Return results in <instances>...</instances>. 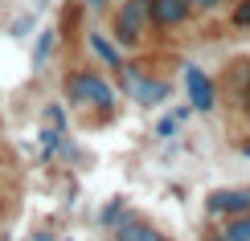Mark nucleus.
<instances>
[{
	"label": "nucleus",
	"mask_w": 250,
	"mask_h": 241,
	"mask_svg": "<svg viewBox=\"0 0 250 241\" xmlns=\"http://www.w3.org/2000/svg\"><path fill=\"white\" fill-rule=\"evenodd\" d=\"M66 98L74 102V107H99L103 119L115 114V90H111V82L103 74H95V70H74V74H66Z\"/></svg>",
	"instance_id": "1"
},
{
	"label": "nucleus",
	"mask_w": 250,
	"mask_h": 241,
	"mask_svg": "<svg viewBox=\"0 0 250 241\" xmlns=\"http://www.w3.org/2000/svg\"><path fill=\"white\" fill-rule=\"evenodd\" d=\"M152 25V0H123L119 13H115V45L123 49H135L144 41V33H148Z\"/></svg>",
	"instance_id": "2"
},
{
	"label": "nucleus",
	"mask_w": 250,
	"mask_h": 241,
	"mask_svg": "<svg viewBox=\"0 0 250 241\" xmlns=\"http://www.w3.org/2000/svg\"><path fill=\"white\" fill-rule=\"evenodd\" d=\"M205 213L209 217H242L250 213V188H217L205 196Z\"/></svg>",
	"instance_id": "3"
},
{
	"label": "nucleus",
	"mask_w": 250,
	"mask_h": 241,
	"mask_svg": "<svg viewBox=\"0 0 250 241\" xmlns=\"http://www.w3.org/2000/svg\"><path fill=\"white\" fill-rule=\"evenodd\" d=\"M185 86H189V107L193 111H213L217 107V86L205 78L201 66H185Z\"/></svg>",
	"instance_id": "4"
},
{
	"label": "nucleus",
	"mask_w": 250,
	"mask_h": 241,
	"mask_svg": "<svg viewBox=\"0 0 250 241\" xmlns=\"http://www.w3.org/2000/svg\"><path fill=\"white\" fill-rule=\"evenodd\" d=\"M189 13H193L189 0H152V25H156V29H176V25H185Z\"/></svg>",
	"instance_id": "5"
},
{
	"label": "nucleus",
	"mask_w": 250,
	"mask_h": 241,
	"mask_svg": "<svg viewBox=\"0 0 250 241\" xmlns=\"http://www.w3.org/2000/svg\"><path fill=\"white\" fill-rule=\"evenodd\" d=\"M168 94H172V86H168V82H160V78H148V74H144V78L131 86V98L140 102V107H160V102L168 98Z\"/></svg>",
	"instance_id": "6"
},
{
	"label": "nucleus",
	"mask_w": 250,
	"mask_h": 241,
	"mask_svg": "<svg viewBox=\"0 0 250 241\" xmlns=\"http://www.w3.org/2000/svg\"><path fill=\"white\" fill-rule=\"evenodd\" d=\"M115 241H168V237H164L156 225L140 221V217H127V221L115 225Z\"/></svg>",
	"instance_id": "7"
},
{
	"label": "nucleus",
	"mask_w": 250,
	"mask_h": 241,
	"mask_svg": "<svg viewBox=\"0 0 250 241\" xmlns=\"http://www.w3.org/2000/svg\"><path fill=\"white\" fill-rule=\"evenodd\" d=\"M86 41H90V49H95V54H99L103 61H107V70H119V66H123L119 45H115V41H107V33H90Z\"/></svg>",
	"instance_id": "8"
},
{
	"label": "nucleus",
	"mask_w": 250,
	"mask_h": 241,
	"mask_svg": "<svg viewBox=\"0 0 250 241\" xmlns=\"http://www.w3.org/2000/svg\"><path fill=\"white\" fill-rule=\"evenodd\" d=\"M54 41H58V29H45V33L37 37V45H33V66H45L49 54H54Z\"/></svg>",
	"instance_id": "9"
},
{
	"label": "nucleus",
	"mask_w": 250,
	"mask_h": 241,
	"mask_svg": "<svg viewBox=\"0 0 250 241\" xmlns=\"http://www.w3.org/2000/svg\"><path fill=\"white\" fill-rule=\"evenodd\" d=\"M222 237H226V241H250V213L234 217V221L222 229Z\"/></svg>",
	"instance_id": "10"
},
{
	"label": "nucleus",
	"mask_w": 250,
	"mask_h": 241,
	"mask_svg": "<svg viewBox=\"0 0 250 241\" xmlns=\"http://www.w3.org/2000/svg\"><path fill=\"white\" fill-rule=\"evenodd\" d=\"M230 20H234V29H250V0H238Z\"/></svg>",
	"instance_id": "11"
},
{
	"label": "nucleus",
	"mask_w": 250,
	"mask_h": 241,
	"mask_svg": "<svg viewBox=\"0 0 250 241\" xmlns=\"http://www.w3.org/2000/svg\"><path fill=\"white\" fill-rule=\"evenodd\" d=\"M176 127H181V119H176V114H164V119H160V127H156V135H160V139H172V135H176Z\"/></svg>",
	"instance_id": "12"
},
{
	"label": "nucleus",
	"mask_w": 250,
	"mask_h": 241,
	"mask_svg": "<svg viewBox=\"0 0 250 241\" xmlns=\"http://www.w3.org/2000/svg\"><path fill=\"white\" fill-rule=\"evenodd\" d=\"M119 221H123V201H111L103 208V225H119Z\"/></svg>",
	"instance_id": "13"
},
{
	"label": "nucleus",
	"mask_w": 250,
	"mask_h": 241,
	"mask_svg": "<svg viewBox=\"0 0 250 241\" xmlns=\"http://www.w3.org/2000/svg\"><path fill=\"white\" fill-rule=\"evenodd\" d=\"M45 123H49V127H66V114H62V107H45Z\"/></svg>",
	"instance_id": "14"
},
{
	"label": "nucleus",
	"mask_w": 250,
	"mask_h": 241,
	"mask_svg": "<svg viewBox=\"0 0 250 241\" xmlns=\"http://www.w3.org/2000/svg\"><path fill=\"white\" fill-rule=\"evenodd\" d=\"M189 4L197 8V13H213L217 4H226V0H189Z\"/></svg>",
	"instance_id": "15"
},
{
	"label": "nucleus",
	"mask_w": 250,
	"mask_h": 241,
	"mask_svg": "<svg viewBox=\"0 0 250 241\" xmlns=\"http://www.w3.org/2000/svg\"><path fill=\"white\" fill-rule=\"evenodd\" d=\"M78 4H86V8H107V0H78Z\"/></svg>",
	"instance_id": "16"
},
{
	"label": "nucleus",
	"mask_w": 250,
	"mask_h": 241,
	"mask_svg": "<svg viewBox=\"0 0 250 241\" xmlns=\"http://www.w3.org/2000/svg\"><path fill=\"white\" fill-rule=\"evenodd\" d=\"M4 213H8V201H4V196H0V221H4Z\"/></svg>",
	"instance_id": "17"
},
{
	"label": "nucleus",
	"mask_w": 250,
	"mask_h": 241,
	"mask_svg": "<svg viewBox=\"0 0 250 241\" xmlns=\"http://www.w3.org/2000/svg\"><path fill=\"white\" fill-rule=\"evenodd\" d=\"M33 241H54V237H49V233H37V237H33Z\"/></svg>",
	"instance_id": "18"
},
{
	"label": "nucleus",
	"mask_w": 250,
	"mask_h": 241,
	"mask_svg": "<svg viewBox=\"0 0 250 241\" xmlns=\"http://www.w3.org/2000/svg\"><path fill=\"white\" fill-rule=\"evenodd\" d=\"M209 241H226V237H209Z\"/></svg>",
	"instance_id": "19"
}]
</instances>
